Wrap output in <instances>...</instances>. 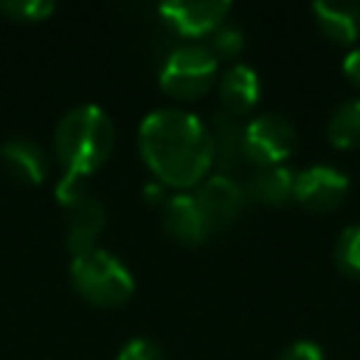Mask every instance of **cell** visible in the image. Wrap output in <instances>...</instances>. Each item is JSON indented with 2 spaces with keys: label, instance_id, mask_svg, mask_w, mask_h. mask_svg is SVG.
<instances>
[{
  "label": "cell",
  "instance_id": "52a82bcc",
  "mask_svg": "<svg viewBox=\"0 0 360 360\" xmlns=\"http://www.w3.org/2000/svg\"><path fill=\"white\" fill-rule=\"evenodd\" d=\"M346 194H349V177L338 166L318 163L295 174L292 200L309 211H332L346 200Z\"/></svg>",
  "mask_w": 360,
  "mask_h": 360
},
{
  "label": "cell",
  "instance_id": "8fae6325",
  "mask_svg": "<svg viewBox=\"0 0 360 360\" xmlns=\"http://www.w3.org/2000/svg\"><path fill=\"white\" fill-rule=\"evenodd\" d=\"M208 132H211V146H214V166L219 169V174L233 177L245 160V149H242L245 127L233 115L217 112L208 121Z\"/></svg>",
  "mask_w": 360,
  "mask_h": 360
},
{
  "label": "cell",
  "instance_id": "277c9868",
  "mask_svg": "<svg viewBox=\"0 0 360 360\" xmlns=\"http://www.w3.org/2000/svg\"><path fill=\"white\" fill-rule=\"evenodd\" d=\"M217 76V56L205 45L174 48L160 68V87L174 98L202 96Z\"/></svg>",
  "mask_w": 360,
  "mask_h": 360
},
{
  "label": "cell",
  "instance_id": "4fadbf2b",
  "mask_svg": "<svg viewBox=\"0 0 360 360\" xmlns=\"http://www.w3.org/2000/svg\"><path fill=\"white\" fill-rule=\"evenodd\" d=\"M318 28L338 45H354L360 37V6L352 0H318L312 3Z\"/></svg>",
  "mask_w": 360,
  "mask_h": 360
},
{
  "label": "cell",
  "instance_id": "ac0fdd59",
  "mask_svg": "<svg viewBox=\"0 0 360 360\" xmlns=\"http://www.w3.org/2000/svg\"><path fill=\"white\" fill-rule=\"evenodd\" d=\"M56 11L51 0H6L0 3V14H6L14 22H39L48 20Z\"/></svg>",
  "mask_w": 360,
  "mask_h": 360
},
{
  "label": "cell",
  "instance_id": "603a6c76",
  "mask_svg": "<svg viewBox=\"0 0 360 360\" xmlns=\"http://www.w3.org/2000/svg\"><path fill=\"white\" fill-rule=\"evenodd\" d=\"M343 76H346L354 87H360V48H352V51L343 56Z\"/></svg>",
  "mask_w": 360,
  "mask_h": 360
},
{
  "label": "cell",
  "instance_id": "44dd1931",
  "mask_svg": "<svg viewBox=\"0 0 360 360\" xmlns=\"http://www.w3.org/2000/svg\"><path fill=\"white\" fill-rule=\"evenodd\" d=\"M115 360H166V357H163V349L158 343H152L146 338H135L118 352Z\"/></svg>",
  "mask_w": 360,
  "mask_h": 360
},
{
  "label": "cell",
  "instance_id": "e0dca14e",
  "mask_svg": "<svg viewBox=\"0 0 360 360\" xmlns=\"http://www.w3.org/2000/svg\"><path fill=\"white\" fill-rule=\"evenodd\" d=\"M335 262L343 273L360 276V222L340 231V236L335 242Z\"/></svg>",
  "mask_w": 360,
  "mask_h": 360
},
{
  "label": "cell",
  "instance_id": "7402d4cb",
  "mask_svg": "<svg viewBox=\"0 0 360 360\" xmlns=\"http://www.w3.org/2000/svg\"><path fill=\"white\" fill-rule=\"evenodd\" d=\"M278 360H326V357L315 340H295L278 354Z\"/></svg>",
  "mask_w": 360,
  "mask_h": 360
},
{
  "label": "cell",
  "instance_id": "2e32d148",
  "mask_svg": "<svg viewBox=\"0 0 360 360\" xmlns=\"http://www.w3.org/2000/svg\"><path fill=\"white\" fill-rule=\"evenodd\" d=\"M326 138L338 149L360 146V96L338 104L326 121Z\"/></svg>",
  "mask_w": 360,
  "mask_h": 360
},
{
  "label": "cell",
  "instance_id": "7a4b0ae2",
  "mask_svg": "<svg viewBox=\"0 0 360 360\" xmlns=\"http://www.w3.org/2000/svg\"><path fill=\"white\" fill-rule=\"evenodd\" d=\"M115 129L107 112L96 104H82L65 112L53 132V152L65 172L70 174H93L112 152Z\"/></svg>",
  "mask_w": 360,
  "mask_h": 360
},
{
  "label": "cell",
  "instance_id": "9a60e30c",
  "mask_svg": "<svg viewBox=\"0 0 360 360\" xmlns=\"http://www.w3.org/2000/svg\"><path fill=\"white\" fill-rule=\"evenodd\" d=\"M292 188H295V172H290L284 163L256 169L248 183V194L264 205H284L287 200H292Z\"/></svg>",
  "mask_w": 360,
  "mask_h": 360
},
{
  "label": "cell",
  "instance_id": "9c48e42d",
  "mask_svg": "<svg viewBox=\"0 0 360 360\" xmlns=\"http://www.w3.org/2000/svg\"><path fill=\"white\" fill-rule=\"evenodd\" d=\"M160 217H163L166 233L172 239H177V242L200 245V242H205L211 236L208 233V225L202 219V211H200V205H197V200H194L191 191H180V194L169 197L163 202Z\"/></svg>",
  "mask_w": 360,
  "mask_h": 360
},
{
  "label": "cell",
  "instance_id": "ffe728a7",
  "mask_svg": "<svg viewBox=\"0 0 360 360\" xmlns=\"http://www.w3.org/2000/svg\"><path fill=\"white\" fill-rule=\"evenodd\" d=\"M84 197H90V194H87V183H84V177H82V174H70V172H65V177H62L59 186H56V200H59L65 208H70V205L82 202Z\"/></svg>",
  "mask_w": 360,
  "mask_h": 360
},
{
  "label": "cell",
  "instance_id": "7c38bea8",
  "mask_svg": "<svg viewBox=\"0 0 360 360\" xmlns=\"http://www.w3.org/2000/svg\"><path fill=\"white\" fill-rule=\"evenodd\" d=\"M68 211V231H65V242L70 256H82L87 250H96L98 233L104 228V208L101 202H96L93 197H84L82 202L65 208Z\"/></svg>",
  "mask_w": 360,
  "mask_h": 360
},
{
  "label": "cell",
  "instance_id": "5bb4252c",
  "mask_svg": "<svg viewBox=\"0 0 360 360\" xmlns=\"http://www.w3.org/2000/svg\"><path fill=\"white\" fill-rule=\"evenodd\" d=\"M259 93H262V82L250 65H233L219 79V101L225 107L222 112L233 118L250 112L259 101Z\"/></svg>",
  "mask_w": 360,
  "mask_h": 360
},
{
  "label": "cell",
  "instance_id": "5b68a950",
  "mask_svg": "<svg viewBox=\"0 0 360 360\" xmlns=\"http://www.w3.org/2000/svg\"><path fill=\"white\" fill-rule=\"evenodd\" d=\"M295 146H298L295 127L281 112H262L250 118L242 135L245 160L253 163L256 169L281 166L295 152Z\"/></svg>",
  "mask_w": 360,
  "mask_h": 360
},
{
  "label": "cell",
  "instance_id": "d6986e66",
  "mask_svg": "<svg viewBox=\"0 0 360 360\" xmlns=\"http://www.w3.org/2000/svg\"><path fill=\"white\" fill-rule=\"evenodd\" d=\"M242 45H245V37H242V31H239L236 25H231V22H222V25L211 34V53H214V56H233V53L242 51Z\"/></svg>",
  "mask_w": 360,
  "mask_h": 360
},
{
  "label": "cell",
  "instance_id": "30bf717a",
  "mask_svg": "<svg viewBox=\"0 0 360 360\" xmlns=\"http://www.w3.org/2000/svg\"><path fill=\"white\" fill-rule=\"evenodd\" d=\"M0 166L8 177H14L17 183H28V186H37L48 177L45 152L39 143L28 138H8L0 146Z\"/></svg>",
  "mask_w": 360,
  "mask_h": 360
},
{
  "label": "cell",
  "instance_id": "3957f363",
  "mask_svg": "<svg viewBox=\"0 0 360 360\" xmlns=\"http://www.w3.org/2000/svg\"><path fill=\"white\" fill-rule=\"evenodd\" d=\"M70 281L76 292L96 307H121L132 298L135 281L121 259L96 248L70 262Z\"/></svg>",
  "mask_w": 360,
  "mask_h": 360
},
{
  "label": "cell",
  "instance_id": "8992f818",
  "mask_svg": "<svg viewBox=\"0 0 360 360\" xmlns=\"http://www.w3.org/2000/svg\"><path fill=\"white\" fill-rule=\"evenodd\" d=\"M200 211H202V219L208 225V233H219L225 231L245 208V188L236 183V177H228V174H208L197 191H191Z\"/></svg>",
  "mask_w": 360,
  "mask_h": 360
},
{
  "label": "cell",
  "instance_id": "ba28073f",
  "mask_svg": "<svg viewBox=\"0 0 360 360\" xmlns=\"http://www.w3.org/2000/svg\"><path fill=\"white\" fill-rule=\"evenodd\" d=\"M231 11V3L225 0H172L158 8L163 22L183 34V37H202L214 34Z\"/></svg>",
  "mask_w": 360,
  "mask_h": 360
},
{
  "label": "cell",
  "instance_id": "6da1fadb",
  "mask_svg": "<svg viewBox=\"0 0 360 360\" xmlns=\"http://www.w3.org/2000/svg\"><path fill=\"white\" fill-rule=\"evenodd\" d=\"M138 146L152 174L172 188L200 186L214 166L208 124L186 110H152L141 121Z\"/></svg>",
  "mask_w": 360,
  "mask_h": 360
}]
</instances>
